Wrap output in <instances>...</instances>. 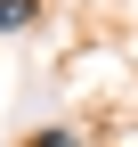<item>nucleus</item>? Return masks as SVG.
I'll return each mask as SVG.
<instances>
[{"mask_svg": "<svg viewBox=\"0 0 138 147\" xmlns=\"http://www.w3.org/2000/svg\"><path fill=\"white\" fill-rule=\"evenodd\" d=\"M41 25V0H0V33H33Z\"/></svg>", "mask_w": 138, "mask_h": 147, "instance_id": "f257e3e1", "label": "nucleus"}, {"mask_svg": "<svg viewBox=\"0 0 138 147\" xmlns=\"http://www.w3.org/2000/svg\"><path fill=\"white\" fill-rule=\"evenodd\" d=\"M25 147H90V139H81V131H73V123H49V131H33Z\"/></svg>", "mask_w": 138, "mask_h": 147, "instance_id": "f03ea898", "label": "nucleus"}]
</instances>
